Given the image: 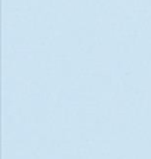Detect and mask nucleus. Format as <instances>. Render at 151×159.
I'll return each instance as SVG.
<instances>
[]
</instances>
